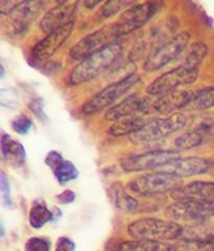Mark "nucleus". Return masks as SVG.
Listing matches in <instances>:
<instances>
[{"label": "nucleus", "instance_id": "nucleus-4", "mask_svg": "<svg viewBox=\"0 0 214 251\" xmlns=\"http://www.w3.org/2000/svg\"><path fill=\"white\" fill-rule=\"evenodd\" d=\"M188 125V118L182 113H176L167 117L153 119L134 135L129 137L135 145L154 143L178 132Z\"/></svg>", "mask_w": 214, "mask_h": 251}, {"label": "nucleus", "instance_id": "nucleus-37", "mask_svg": "<svg viewBox=\"0 0 214 251\" xmlns=\"http://www.w3.org/2000/svg\"><path fill=\"white\" fill-rule=\"evenodd\" d=\"M76 244L67 237H62L57 240L55 251H75Z\"/></svg>", "mask_w": 214, "mask_h": 251}, {"label": "nucleus", "instance_id": "nucleus-31", "mask_svg": "<svg viewBox=\"0 0 214 251\" xmlns=\"http://www.w3.org/2000/svg\"><path fill=\"white\" fill-rule=\"evenodd\" d=\"M0 190H1L2 194V200L3 203L6 207L12 208L13 206V199H12V192H11V185L9 177L6 176V174L2 171L0 173Z\"/></svg>", "mask_w": 214, "mask_h": 251}, {"label": "nucleus", "instance_id": "nucleus-11", "mask_svg": "<svg viewBox=\"0 0 214 251\" xmlns=\"http://www.w3.org/2000/svg\"><path fill=\"white\" fill-rule=\"evenodd\" d=\"M165 215L171 221L202 222L214 216V201L180 200L165 208Z\"/></svg>", "mask_w": 214, "mask_h": 251}, {"label": "nucleus", "instance_id": "nucleus-12", "mask_svg": "<svg viewBox=\"0 0 214 251\" xmlns=\"http://www.w3.org/2000/svg\"><path fill=\"white\" fill-rule=\"evenodd\" d=\"M153 112V101L150 98L140 97L137 94H133L107 110L105 113V119L114 123L128 118V117L137 116L138 114L150 115Z\"/></svg>", "mask_w": 214, "mask_h": 251}, {"label": "nucleus", "instance_id": "nucleus-21", "mask_svg": "<svg viewBox=\"0 0 214 251\" xmlns=\"http://www.w3.org/2000/svg\"><path fill=\"white\" fill-rule=\"evenodd\" d=\"M212 107H214V87H208L190 92L183 111L200 112Z\"/></svg>", "mask_w": 214, "mask_h": 251}, {"label": "nucleus", "instance_id": "nucleus-22", "mask_svg": "<svg viewBox=\"0 0 214 251\" xmlns=\"http://www.w3.org/2000/svg\"><path fill=\"white\" fill-rule=\"evenodd\" d=\"M149 122L143 116H132L128 118L114 122L108 129V132L113 137L132 136L141 129Z\"/></svg>", "mask_w": 214, "mask_h": 251}, {"label": "nucleus", "instance_id": "nucleus-29", "mask_svg": "<svg viewBox=\"0 0 214 251\" xmlns=\"http://www.w3.org/2000/svg\"><path fill=\"white\" fill-rule=\"evenodd\" d=\"M0 101L3 106L9 108H17L20 105L18 93L13 89H2L0 91Z\"/></svg>", "mask_w": 214, "mask_h": 251}, {"label": "nucleus", "instance_id": "nucleus-39", "mask_svg": "<svg viewBox=\"0 0 214 251\" xmlns=\"http://www.w3.org/2000/svg\"><path fill=\"white\" fill-rule=\"evenodd\" d=\"M0 71H1V73H0V76L1 77H4V74H5V68H4V66H3V64L1 63V66H0Z\"/></svg>", "mask_w": 214, "mask_h": 251}, {"label": "nucleus", "instance_id": "nucleus-20", "mask_svg": "<svg viewBox=\"0 0 214 251\" xmlns=\"http://www.w3.org/2000/svg\"><path fill=\"white\" fill-rule=\"evenodd\" d=\"M1 154L3 160L10 161L16 166L23 165L27 161L26 148L7 133H2L1 136Z\"/></svg>", "mask_w": 214, "mask_h": 251}, {"label": "nucleus", "instance_id": "nucleus-2", "mask_svg": "<svg viewBox=\"0 0 214 251\" xmlns=\"http://www.w3.org/2000/svg\"><path fill=\"white\" fill-rule=\"evenodd\" d=\"M182 225L171 220L142 218L129 224L128 233L134 240L167 242L182 237Z\"/></svg>", "mask_w": 214, "mask_h": 251}, {"label": "nucleus", "instance_id": "nucleus-35", "mask_svg": "<svg viewBox=\"0 0 214 251\" xmlns=\"http://www.w3.org/2000/svg\"><path fill=\"white\" fill-rule=\"evenodd\" d=\"M192 243L197 251H214V235L208 233Z\"/></svg>", "mask_w": 214, "mask_h": 251}, {"label": "nucleus", "instance_id": "nucleus-18", "mask_svg": "<svg viewBox=\"0 0 214 251\" xmlns=\"http://www.w3.org/2000/svg\"><path fill=\"white\" fill-rule=\"evenodd\" d=\"M45 164L52 169L55 179L61 185L70 182L79 177V170L71 161L65 160L55 150H51L45 156Z\"/></svg>", "mask_w": 214, "mask_h": 251}, {"label": "nucleus", "instance_id": "nucleus-10", "mask_svg": "<svg viewBox=\"0 0 214 251\" xmlns=\"http://www.w3.org/2000/svg\"><path fill=\"white\" fill-rule=\"evenodd\" d=\"M162 6V2L147 1L128 7L119 16V19L114 22L119 36H127L141 28L157 14Z\"/></svg>", "mask_w": 214, "mask_h": 251}, {"label": "nucleus", "instance_id": "nucleus-17", "mask_svg": "<svg viewBox=\"0 0 214 251\" xmlns=\"http://www.w3.org/2000/svg\"><path fill=\"white\" fill-rule=\"evenodd\" d=\"M45 1H23L12 15V30L15 36L27 32L40 14Z\"/></svg>", "mask_w": 214, "mask_h": 251}, {"label": "nucleus", "instance_id": "nucleus-24", "mask_svg": "<svg viewBox=\"0 0 214 251\" xmlns=\"http://www.w3.org/2000/svg\"><path fill=\"white\" fill-rule=\"evenodd\" d=\"M110 195L114 204L117 208L128 213H133L137 211L139 203L137 200L129 195L125 191L121 182H114L110 189Z\"/></svg>", "mask_w": 214, "mask_h": 251}, {"label": "nucleus", "instance_id": "nucleus-5", "mask_svg": "<svg viewBox=\"0 0 214 251\" xmlns=\"http://www.w3.org/2000/svg\"><path fill=\"white\" fill-rule=\"evenodd\" d=\"M119 38L120 36L115 23L108 24L81 38L76 45L72 46L69 55L72 60L81 62L86 57L117 43Z\"/></svg>", "mask_w": 214, "mask_h": 251}, {"label": "nucleus", "instance_id": "nucleus-13", "mask_svg": "<svg viewBox=\"0 0 214 251\" xmlns=\"http://www.w3.org/2000/svg\"><path fill=\"white\" fill-rule=\"evenodd\" d=\"M75 28V21L46 35L31 49V56L37 62H44L51 58L67 41Z\"/></svg>", "mask_w": 214, "mask_h": 251}, {"label": "nucleus", "instance_id": "nucleus-30", "mask_svg": "<svg viewBox=\"0 0 214 251\" xmlns=\"http://www.w3.org/2000/svg\"><path fill=\"white\" fill-rule=\"evenodd\" d=\"M11 125L15 132H17L22 136H26L30 131L32 127V121L28 118V117L21 115L17 117V118H15L12 121Z\"/></svg>", "mask_w": 214, "mask_h": 251}, {"label": "nucleus", "instance_id": "nucleus-15", "mask_svg": "<svg viewBox=\"0 0 214 251\" xmlns=\"http://www.w3.org/2000/svg\"><path fill=\"white\" fill-rule=\"evenodd\" d=\"M78 1H60L56 6L49 10L40 21V29L46 35L59 29L66 24L75 21Z\"/></svg>", "mask_w": 214, "mask_h": 251}, {"label": "nucleus", "instance_id": "nucleus-36", "mask_svg": "<svg viewBox=\"0 0 214 251\" xmlns=\"http://www.w3.org/2000/svg\"><path fill=\"white\" fill-rule=\"evenodd\" d=\"M22 2L23 1H20V0H10V1L1 0L0 1V12L2 15H12L22 4Z\"/></svg>", "mask_w": 214, "mask_h": 251}, {"label": "nucleus", "instance_id": "nucleus-33", "mask_svg": "<svg viewBox=\"0 0 214 251\" xmlns=\"http://www.w3.org/2000/svg\"><path fill=\"white\" fill-rule=\"evenodd\" d=\"M44 105H45L44 100L42 98H40V97L32 99L28 104V108L31 111V113L34 114L37 117V118L41 121L47 120V115L45 113Z\"/></svg>", "mask_w": 214, "mask_h": 251}, {"label": "nucleus", "instance_id": "nucleus-26", "mask_svg": "<svg viewBox=\"0 0 214 251\" xmlns=\"http://www.w3.org/2000/svg\"><path fill=\"white\" fill-rule=\"evenodd\" d=\"M204 141V133L196 129H189L176 138L175 146L178 149H191L200 146Z\"/></svg>", "mask_w": 214, "mask_h": 251}, {"label": "nucleus", "instance_id": "nucleus-23", "mask_svg": "<svg viewBox=\"0 0 214 251\" xmlns=\"http://www.w3.org/2000/svg\"><path fill=\"white\" fill-rule=\"evenodd\" d=\"M116 251H177V247L167 242L132 240L119 243Z\"/></svg>", "mask_w": 214, "mask_h": 251}, {"label": "nucleus", "instance_id": "nucleus-32", "mask_svg": "<svg viewBox=\"0 0 214 251\" xmlns=\"http://www.w3.org/2000/svg\"><path fill=\"white\" fill-rule=\"evenodd\" d=\"M51 243L43 238L32 237L29 238L24 245L26 251H51Z\"/></svg>", "mask_w": 214, "mask_h": 251}, {"label": "nucleus", "instance_id": "nucleus-19", "mask_svg": "<svg viewBox=\"0 0 214 251\" xmlns=\"http://www.w3.org/2000/svg\"><path fill=\"white\" fill-rule=\"evenodd\" d=\"M189 95L190 92L179 90L163 94L153 101V111L166 117L176 114L177 111H183Z\"/></svg>", "mask_w": 214, "mask_h": 251}, {"label": "nucleus", "instance_id": "nucleus-34", "mask_svg": "<svg viewBox=\"0 0 214 251\" xmlns=\"http://www.w3.org/2000/svg\"><path fill=\"white\" fill-rule=\"evenodd\" d=\"M214 127V114H206L200 117V119L197 120V123L193 129H196L201 131L202 133H205L209 131Z\"/></svg>", "mask_w": 214, "mask_h": 251}, {"label": "nucleus", "instance_id": "nucleus-28", "mask_svg": "<svg viewBox=\"0 0 214 251\" xmlns=\"http://www.w3.org/2000/svg\"><path fill=\"white\" fill-rule=\"evenodd\" d=\"M133 1H107L100 12V17L108 18L115 14H117L123 8H126Z\"/></svg>", "mask_w": 214, "mask_h": 251}, {"label": "nucleus", "instance_id": "nucleus-25", "mask_svg": "<svg viewBox=\"0 0 214 251\" xmlns=\"http://www.w3.org/2000/svg\"><path fill=\"white\" fill-rule=\"evenodd\" d=\"M54 214L48 210L44 201L36 200L31 204L28 214V222L30 226L34 229L42 228L48 222L53 221Z\"/></svg>", "mask_w": 214, "mask_h": 251}, {"label": "nucleus", "instance_id": "nucleus-8", "mask_svg": "<svg viewBox=\"0 0 214 251\" xmlns=\"http://www.w3.org/2000/svg\"><path fill=\"white\" fill-rule=\"evenodd\" d=\"M182 179L162 170L142 174L132 179L128 188L139 196H153L175 191L182 186Z\"/></svg>", "mask_w": 214, "mask_h": 251}, {"label": "nucleus", "instance_id": "nucleus-9", "mask_svg": "<svg viewBox=\"0 0 214 251\" xmlns=\"http://www.w3.org/2000/svg\"><path fill=\"white\" fill-rule=\"evenodd\" d=\"M180 157V152L176 150H153L126 157L120 162V167L125 172L153 171L162 169Z\"/></svg>", "mask_w": 214, "mask_h": 251}, {"label": "nucleus", "instance_id": "nucleus-3", "mask_svg": "<svg viewBox=\"0 0 214 251\" xmlns=\"http://www.w3.org/2000/svg\"><path fill=\"white\" fill-rule=\"evenodd\" d=\"M141 81L138 73H131L118 81H115L108 87L98 92L81 106V112L85 115H94L104 110H109L115 105L118 99L125 96L128 92L135 88Z\"/></svg>", "mask_w": 214, "mask_h": 251}, {"label": "nucleus", "instance_id": "nucleus-6", "mask_svg": "<svg viewBox=\"0 0 214 251\" xmlns=\"http://www.w3.org/2000/svg\"><path fill=\"white\" fill-rule=\"evenodd\" d=\"M191 36L187 31H183L172 36L162 44L158 45L147 55L144 63V71L156 72L174 62L186 51Z\"/></svg>", "mask_w": 214, "mask_h": 251}, {"label": "nucleus", "instance_id": "nucleus-7", "mask_svg": "<svg viewBox=\"0 0 214 251\" xmlns=\"http://www.w3.org/2000/svg\"><path fill=\"white\" fill-rule=\"evenodd\" d=\"M199 73L200 68L183 63L153 80L146 87L145 92L152 96H161L176 91L179 87L192 85L197 80Z\"/></svg>", "mask_w": 214, "mask_h": 251}, {"label": "nucleus", "instance_id": "nucleus-27", "mask_svg": "<svg viewBox=\"0 0 214 251\" xmlns=\"http://www.w3.org/2000/svg\"><path fill=\"white\" fill-rule=\"evenodd\" d=\"M208 52L209 50L207 45L203 43V42H196L190 47V50H189L184 58V63L196 67V68H200L206 56L208 55Z\"/></svg>", "mask_w": 214, "mask_h": 251}, {"label": "nucleus", "instance_id": "nucleus-38", "mask_svg": "<svg viewBox=\"0 0 214 251\" xmlns=\"http://www.w3.org/2000/svg\"><path fill=\"white\" fill-rule=\"evenodd\" d=\"M55 199L61 204H68L71 203L76 200V193L71 190H65L61 194L56 195Z\"/></svg>", "mask_w": 214, "mask_h": 251}, {"label": "nucleus", "instance_id": "nucleus-14", "mask_svg": "<svg viewBox=\"0 0 214 251\" xmlns=\"http://www.w3.org/2000/svg\"><path fill=\"white\" fill-rule=\"evenodd\" d=\"M213 162L209 158L200 156L180 157L161 169L182 179L209 172L213 168Z\"/></svg>", "mask_w": 214, "mask_h": 251}, {"label": "nucleus", "instance_id": "nucleus-1", "mask_svg": "<svg viewBox=\"0 0 214 251\" xmlns=\"http://www.w3.org/2000/svg\"><path fill=\"white\" fill-rule=\"evenodd\" d=\"M121 53L122 46L117 42L102 51L86 57L70 72L68 76L69 85L76 87L96 78L101 73L116 63Z\"/></svg>", "mask_w": 214, "mask_h": 251}, {"label": "nucleus", "instance_id": "nucleus-16", "mask_svg": "<svg viewBox=\"0 0 214 251\" xmlns=\"http://www.w3.org/2000/svg\"><path fill=\"white\" fill-rule=\"evenodd\" d=\"M170 197L175 201L180 200L214 201V181H191L172 191Z\"/></svg>", "mask_w": 214, "mask_h": 251}]
</instances>
